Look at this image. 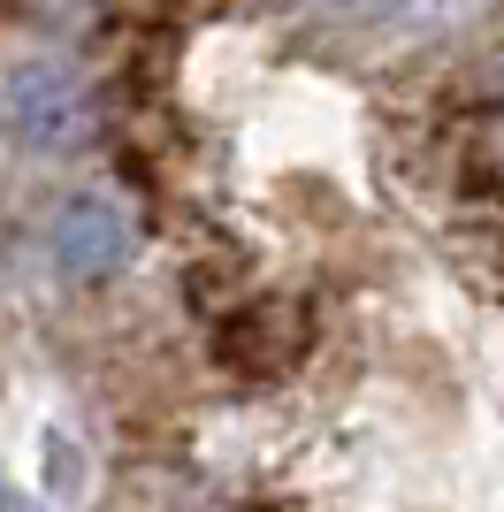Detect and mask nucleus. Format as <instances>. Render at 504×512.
<instances>
[{
	"label": "nucleus",
	"instance_id": "f257e3e1",
	"mask_svg": "<svg viewBox=\"0 0 504 512\" xmlns=\"http://www.w3.org/2000/svg\"><path fill=\"white\" fill-rule=\"evenodd\" d=\"M8 130L23 146H77L92 130V100L69 62H16L8 69Z\"/></svg>",
	"mask_w": 504,
	"mask_h": 512
},
{
	"label": "nucleus",
	"instance_id": "f03ea898",
	"mask_svg": "<svg viewBox=\"0 0 504 512\" xmlns=\"http://www.w3.org/2000/svg\"><path fill=\"white\" fill-rule=\"evenodd\" d=\"M130 245H138L130 214L115 207V199H100V192H77V199H62V207L46 214V253H54V268L77 276V283L115 276L130 260Z\"/></svg>",
	"mask_w": 504,
	"mask_h": 512
},
{
	"label": "nucleus",
	"instance_id": "7ed1b4c3",
	"mask_svg": "<svg viewBox=\"0 0 504 512\" xmlns=\"http://www.w3.org/2000/svg\"><path fill=\"white\" fill-rule=\"evenodd\" d=\"M321 16L336 23H367V31H405V39H436V31H459L489 8V0H314Z\"/></svg>",
	"mask_w": 504,
	"mask_h": 512
},
{
	"label": "nucleus",
	"instance_id": "20e7f679",
	"mask_svg": "<svg viewBox=\"0 0 504 512\" xmlns=\"http://www.w3.org/2000/svg\"><path fill=\"white\" fill-rule=\"evenodd\" d=\"M291 344H298V314H291V306H260V314H245L230 337H222V360L260 375V367L291 360Z\"/></svg>",
	"mask_w": 504,
	"mask_h": 512
}]
</instances>
